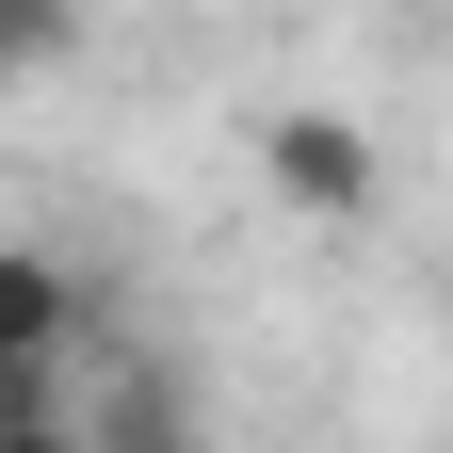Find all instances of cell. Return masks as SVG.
<instances>
[{
	"label": "cell",
	"mask_w": 453,
	"mask_h": 453,
	"mask_svg": "<svg viewBox=\"0 0 453 453\" xmlns=\"http://www.w3.org/2000/svg\"><path fill=\"white\" fill-rule=\"evenodd\" d=\"M0 453H97L81 405H0Z\"/></svg>",
	"instance_id": "obj_3"
},
{
	"label": "cell",
	"mask_w": 453,
	"mask_h": 453,
	"mask_svg": "<svg viewBox=\"0 0 453 453\" xmlns=\"http://www.w3.org/2000/svg\"><path fill=\"white\" fill-rule=\"evenodd\" d=\"M97 453H195V372L179 357H113L97 372Z\"/></svg>",
	"instance_id": "obj_2"
},
{
	"label": "cell",
	"mask_w": 453,
	"mask_h": 453,
	"mask_svg": "<svg viewBox=\"0 0 453 453\" xmlns=\"http://www.w3.org/2000/svg\"><path fill=\"white\" fill-rule=\"evenodd\" d=\"M259 179L292 195L308 226H357V211L388 195V162H372V130H357V113H324V97H292V113H259Z\"/></svg>",
	"instance_id": "obj_1"
}]
</instances>
